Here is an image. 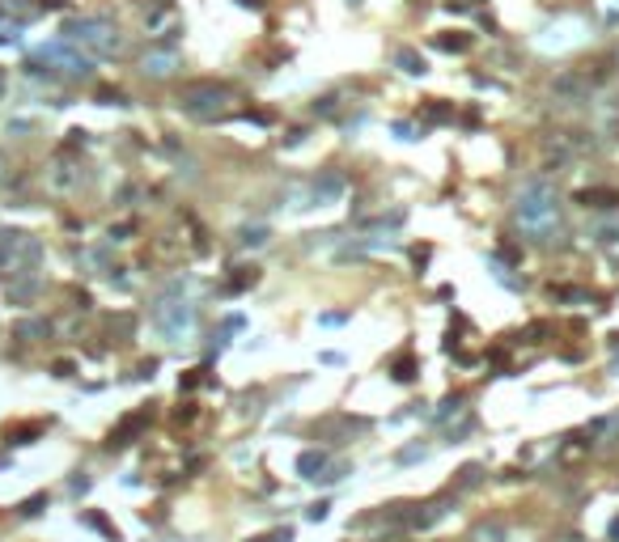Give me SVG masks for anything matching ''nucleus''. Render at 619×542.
Wrapping results in <instances>:
<instances>
[{
    "instance_id": "f257e3e1",
    "label": "nucleus",
    "mask_w": 619,
    "mask_h": 542,
    "mask_svg": "<svg viewBox=\"0 0 619 542\" xmlns=\"http://www.w3.org/2000/svg\"><path fill=\"white\" fill-rule=\"evenodd\" d=\"M518 220H522V229L526 233H535V237H543L548 242V233L556 229V220H560V208H556V187L548 182V178H535V182H526L522 187V195H518Z\"/></svg>"
},
{
    "instance_id": "f03ea898",
    "label": "nucleus",
    "mask_w": 619,
    "mask_h": 542,
    "mask_svg": "<svg viewBox=\"0 0 619 542\" xmlns=\"http://www.w3.org/2000/svg\"><path fill=\"white\" fill-rule=\"evenodd\" d=\"M42 242L25 229H0V284H13L25 271H38Z\"/></svg>"
},
{
    "instance_id": "7ed1b4c3",
    "label": "nucleus",
    "mask_w": 619,
    "mask_h": 542,
    "mask_svg": "<svg viewBox=\"0 0 619 542\" xmlns=\"http://www.w3.org/2000/svg\"><path fill=\"white\" fill-rule=\"evenodd\" d=\"M68 42H81L85 51H93V55H119L123 51V34L106 21V17H72V21H64V30H59Z\"/></svg>"
},
{
    "instance_id": "20e7f679",
    "label": "nucleus",
    "mask_w": 619,
    "mask_h": 542,
    "mask_svg": "<svg viewBox=\"0 0 619 542\" xmlns=\"http://www.w3.org/2000/svg\"><path fill=\"white\" fill-rule=\"evenodd\" d=\"M38 64H47V72L55 68L59 76H68V81H89L93 76V59L89 55H81V51H72L64 38L59 42H47V47H38V55H34Z\"/></svg>"
},
{
    "instance_id": "39448f33",
    "label": "nucleus",
    "mask_w": 619,
    "mask_h": 542,
    "mask_svg": "<svg viewBox=\"0 0 619 542\" xmlns=\"http://www.w3.org/2000/svg\"><path fill=\"white\" fill-rule=\"evenodd\" d=\"M225 102H229V89H225V85H212V81L187 85L183 98H178V106H183L187 114H195V119H216V114L225 110Z\"/></svg>"
},
{
    "instance_id": "423d86ee",
    "label": "nucleus",
    "mask_w": 619,
    "mask_h": 542,
    "mask_svg": "<svg viewBox=\"0 0 619 542\" xmlns=\"http://www.w3.org/2000/svg\"><path fill=\"white\" fill-rule=\"evenodd\" d=\"M153 322H157V331H161L170 343H183V339H191V331H195V305H191V301H161L157 314H153Z\"/></svg>"
},
{
    "instance_id": "0eeeda50",
    "label": "nucleus",
    "mask_w": 619,
    "mask_h": 542,
    "mask_svg": "<svg viewBox=\"0 0 619 542\" xmlns=\"http://www.w3.org/2000/svg\"><path fill=\"white\" fill-rule=\"evenodd\" d=\"M344 191H348V178H344L340 170H323V174L314 178V187H310V199H314V204H335Z\"/></svg>"
},
{
    "instance_id": "6e6552de",
    "label": "nucleus",
    "mask_w": 619,
    "mask_h": 542,
    "mask_svg": "<svg viewBox=\"0 0 619 542\" xmlns=\"http://www.w3.org/2000/svg\"><path fill=\"white\" fill-rule=\"evenodd\" d=\"M4 293H8L13 305H30V301L42 293V271H25V276H17L13 284H4Z\"/></svg>"
},
{
    "instance_id": "1a4fd4ad",
    "label": "nucleus",
    "mask_w": 619,
    "mask_h": 542,
    "mask_svg": "<svg viewBox=\"0 0 619 542\" xmlns=\"http://www.w3.org/2000/svg\"><path fill=\"white\" fill-rule=\"evenodd\" d=\"M140 68H144V76H157V81H161V76H170V72L178 68V55H174V51H149V55L140 59Z\"/></svg>"
},
{
    "instance_id": "9d476101",
    "label": "nucleus",
    "mask_w": 619,
    "mask_h": 542,
    "mask_svg": "<svg viewBox=\"0 0 619 542\" xmlns=\"http://www.w3.org/2000/svg\"><path fill=\"white\" fill-rule=\"evenodd\" d=\"M327 466H331V454H327V449H306V454L297 458V475H301V479H318Z\"/></svg>"
},
{
    "instance_id": "9b49d317",
    "label": "nucleus",
    "mask_w": 619,
    "mask_h": 542,
    "mask_svg": "<svg viewBox=\"0 0 619 542\" xmlns=\"http://www.w3.org/2000/svg\"><path fill=\"white\" fill-rule=\"evenodd\" d=\"M13 335H17L21 343H42V339L51 335V322H47V318H21V322L13 326Z\"/></svg>"
},
{
    "instance_id": "f8f14e48",
    "label": "nucleus",
    "mask_w": 619,
    "mask_h": 542,
    "mask_svg": "<svg viewBox=\"0 0 619 542\" xmlns=\"http://www.w3.org/2000/svg\"><path fill=\"white\" fill-rule=\"evenodd\" d=\"M395 64H399L407 76H424V72H429L424 55H420V51H412V47H399V51H395Z\"/></svg>"
},
{
    "instance_id": "ddd939ff",
    "label": "nucleus",
    "mask_w": 619,
    "mask_h": 542,
    "mask_svg": "<svg viewBox=\"0 0 619 542\" xmlns=\"http://www.w3.org/2000/svg\"><path fill=\"white\" fill-rule=\"evenodd\" d=\"M577 204H586V208H615V204H619V191H611V187L582 191V195H577Z\"/></svg>"
},
{
    "instance_id": "4468645a",
    "label": "nucleus",
    "mask_w": 619,
    "mask_h": 542,
    "mask_svg": "<svg viewBox=\"0 0 619 542\" xmlns=\"http://www.w3.org/2000/svg\"><path fill=\"white\" fill-rule=\"evenodd\" d=\"M144 424H149V416H144V411H140V416H127V420H123V428H119V432H110V445H127V437H136Z\"/></svg>"
},
{
    "instance_id": "2eb2a0df",
    "label": "nucleus",
    "mask_w": 619,
    "mask_h": 542,
    "mask_svg": "<svg viewBox=\"0 0 619 542\" xmlns=\"http://www.w3.org/2000/svg\"><path fill=\"white\" fill-rule=\"evenodd\" d=\"M38 432H42V424H13V428L4 432V441H8V445H34Z\"/></svg>"
},
{
    "instance_id": "dca6fc26",
    "label": "nucleus",
    "mask_w": 619,
    "mask_h": 542,
    "mask_svg": "<svg viewBox=\"0 0 619 542\" xmlns=\"http://www.w3.org/2000/svg\"><path fill=\"white\" fill-rule=\"evenodd\" d=\"M471 542H505V530H501L497 522H480V526L471 530Z\"/></svg>"
},
{
    "instance_id": "f3484780",
    "label": "nucleus",
    "mask_w": 619,
    "mask_h": 542,
    "mask_svg": "<svg viewBox=\"0 0 619 542\" xmlns=\"http://www.w3.org/2000/svg\"><path fill=\"white\" fill-rule=\"evenodd\" d=\"M267 237H272V233H267V225H246V229L238 233V242H242V246H267Z\"/></svg>"
},
{
    "instance_id": "a211bd4d",
    "label": "nucleus",
    "mask_w": 619,
    "mask_h": 542,
    "mask_svg": "<svg viewBox=\"0 0 619 542\" xmlns=\"http://www.w3.org/2000/svg\"><path fill=\"white\" fill-rule=\"evenodd\" d=\"M391 373H395V382H412V377H416V356H412V352H403V356L391 365Z\"/></svg>"
},
{
    "instance_id": "6ab92c4d",
    "label": "nucleus",
    "mask_w": 619,
    "mask_h": 542,
    "mask_svg": "<svg viewBox=\"0 0 619 542\" xmlns=\"http://www.w3.org/2000/svg\"><path fill=\"white\" fill-rule=\"evenodd\" d=\"M250 284H259V267H238V276L229 280V293H242Z\"/></svg>"
},
{
    "instance_id": "aec40b11",
    "label": "nucleus",
    "mask_w": 619,
    "mask_h": 542,
    "mask_svg": "<svg viewBox=\"0 0 619 542\" xmlns=\"http://www.w3.org/2000/svg\"><path fill=\"white\" fill-rule=\"evenodd\" d=\"M17 34H21V17L0 13V42H17Z\"/></svg>"
},
{
    "instance_id": "412c9836",
    "label": "nucleus",
    "mask_w": 619,
    "mask_h": 542,
    "mask_svg": "<svg viewBox=\"0 0 619 542\" xmlns=\"http://www.w3.org/2000/svg\"><path fill=\"white\" fill-rule=\"evenodd\" d=\"M85 526H93V530H102V534H106L110 542H119V530H115V526H110L102 513H85Z\"/></svg>"
},
{
    "instance_id": "4be33fe9",
    "label": "nucleus",
    "mask_w": 619,
    "mask_h": 542,
    "mask_svg": "<svg viewBox=\"0 0 619 542\" xmlns=\"http://www.w3.org/2000/svg\"><path fill=\"white\" fill-rule=\"evenodd\" d=\"M348 471H352V466H348V462H331V466H327V471H323V475H318V479H314V483H340V479H344V475H348Z\"/></svg>"
},
{
    "instance_id": "5701e85b",
    "label": "nucleus",
    "mask_w": 619,
    "mask_h": 542,
    "mask_svg": "<svg viewBox=\"0 0 619 542\" xmlns=\"http://www.w3.org/2000/svg\"><path fill=\"white\" fill-rule=\"evenodd\" d=\"M42 509H47V492H38V496H30V500H21V509H17V513H21V517H38Z\"/></svg>"
},
{
    "instance_id": "b1692460",
    "label": "nucleus",
    "mask_w": 619,
    "mask_h": 542,
    "mask_svg": "<svg viewBox=\"0 0 619 542\" xmlns=\"http://www.w3.org/2000/svg\"><path fill=\"white\" fill-rule=\"evenodd\" d=\"M480 475H484V471H480L475 462H471V466H463V471H458V488H475V483H480Z\"/></svg>"
},
{
    "instance_id": "393cba45",
    "label": "nucleus",
    "mask_w": 619,
    "mask_h": 542,
    "mask_svg": "<svg viewBox=\"0 0 619 542\" xmlns=\"http://www.w3.org/2000/svg\"><path fill=\"white\" fill-rule=\"evenodd\" d=\"M437 47H441V51H467L471 38H467V34H458V38H437Z\"/></svg>"
},
{
    "instance_id": "a878e982",
    "label": "nucleus",
    "mask_w": 619,
    "mask_h": 542,
    "mask_svg": "<svg viewBox=\"0 0 619 542\" xmlns=\"http://www.w3.org/2000/svg\"><path fill=\"white\" fill-rule=\"evenodd\" d=\"M556 93H582V81L577 76H560L556 81Z\"/></svg>"
},
{
    "instance_id": "bb28decb",
    "label": "nucleus",
    "mask_w": 619,
    "mask_h": 542,
    "mask_svg": "<svg viewBox=\"0 0 619 542\" xmlns=\"http://www.w3.org/2000/svg\"><path fill=\"white\" fill-rule=\"evenodd\" d=\"M450 411L458 416V411H463V399H446V403H441V411H437V420L446 424V420H450Z\"/></svg>"
},
{
    "instance_id": "cd10ccee",
    "label": "nucleus",
    "mask_w": 619,
    "mask_h": 542,
    "mask_svg": "<svg viewBox=\"0 0 619 542\" xmlns=\"http://www.w3.org/2000/svg\"><path fill=\"white\" fill-rule=\"evenodd\" d=\"M250 542H293V530H276V534H263V538H250Z\"/></svg>"
},
{
    "instance_id": "c85d7f7f",
    "label": "nucleus",
    "mask_w": 619,
    "mask_h": 542,
    "mask_svg": "<svg viewBox=\"0 0 619 542\" xmlns=\"http://www.w3.org/2000/svg\"><path fill=\"white\" fill-rule=\"evenodd\" d=\"M98 98H102V102H106V106H123V93H119V89H102V93H98Z\"/></svg>"
},
{
    "instance_id": "c756f323",
    "label": "nucleus",
    "mask_w": 619,
    "mask_h": 542,
    "mask_svg": "<svg viewBox=\"0 0 619 542\" xmlns=\"http://www.w3.org/2000/svg\"><path fill=\"white\" fill-rule=\"evenodd\" d=\"M72 373H76L72 360H55V377H72Z\"/></svg>"
},
{
    "instance_id": "7c9ffc66",
    "label": "nucleus",
    "mask_w": 619,
    "mask_h": 542,
    "mask_svg": "<svg viewBox=\"0 0 619 542\" xmlns=\"http://www.w3.org/2000/svg\"><path fill=\"white\" fill-rule=\"evenodd\" d=\"M420 458H429V449H403L399 454V462H420Z\"/></svg>"
},
{
    "instance_id": "2f4dec72",
    "label": "nucleus",
    "mask_w": 619,
    "mask_h": 542,
    "mask_svg": "<svg viewBox=\"0 0 619 542\" xmlns=\"http://www.w3.org/2000/svg\"><path fill=\"white\" fill-rule=\"evenodd\" d=\"M395 131H399V140H416V127L412 123H395Z\"/></svg>"
},
{
    "instance_id": "473e14b6",
    "label": "nucleus",
    "mask_w": 619,
    "mask_h": 542,
    "mask_svg": "<svg viewBox=\"0 0 619 542\" xmlns=\"http://www.w3.org/2000/svg\"><path fill=\"white\" fill-rule=\"evenodd\" d=\"M306 517H310V522H323V517H327V505H314V509H306Z\"/></svg>"
},
{
    "instance_id": "72a5a7b5",
    "label": "nucleus",
    "mask_w": 619,
    "mask_h": 542,
    "mask_svg": "<svg viewBox=\"0 0 619 542\" xmlns=\"http://www.w3.org/2000/svg\"><path fill=\"white\" fill-rule=\"evenodd\" d=\"M81 492H89V479L81 475V479H72V496H81Z\"/></svg>"
},
{
    "instance_id": "f704fd0d",
    "label": "nucleus",
    "mask_w": 619,
    "mask_h": 542,
    "mask_svg": "<svg viewBox=\"0 0 619 542\" xmlns=\"http://www.w3.org/2000/svg\"><path fill=\"white\" fill-rule=\"evenodd\" d=\"M611 538H615V542H619V522H615V526H611Z\"/></svg>"
},
{
    "instance_id": "c9c22d12",
    "label": "nucleus",
    "mask_w": 619,
    "mask_h": 542,
    "mask_svg": "<svg viewBox=\"0 0 619 542\" xmlns=\"http://www.w3.org/2000/svg\"><path fill=\"white\" fill-rule=\"evenodd\" d=\"M0 174H4V153H0Z\"/></svg>"
},
{
    "instance_id": "e433bc0d",
    "label": "nucleus",
    "mask_w": 619,
    "mask_h": 542,
    "mask_svg": "<svg viewBox=\"0 0 619 542\" xmlns=\"http://www.w3.org/2000/svg\"><path fill=\"white\" fill-rule=\"evenodd\" d=\"M0 93H4V72H0Z\"/></svg>"
},
{
    "instance_id": "4c0bfd02",
    "label": "nucleus",
    "mask_w": 619,
    "mask_h": 542,
    "mask_svg": "<svg viewBox=\"0 0 619 542\" xmlns=\"http://www.w3.org/2000/svg\"><path fill=\"white\" fill-rule=\"evenodd\" d=\"M565 542H586V538H565Z\"/></svg>"
}]
</instances>
